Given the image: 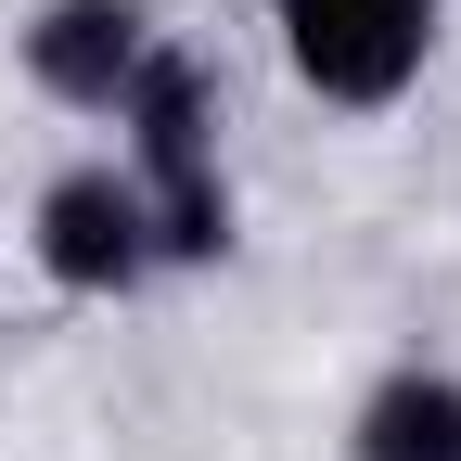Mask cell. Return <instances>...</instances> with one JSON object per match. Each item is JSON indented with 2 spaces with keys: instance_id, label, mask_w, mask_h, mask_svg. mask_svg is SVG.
<instances>
[{
  "instance_id": "cell-1",
  "label": "cell",
  "mask_w": 461,
  "mask_h": 461,
  "mask_svg": "<svg viewBox=\"0 0 461 461\" xmlns=\"http://www.w3.org/2000/svg\"><path fill=\"white\" fill-rule=\"evenodd\" d=\"M115 129V167L141 180L154 205V269H218L244 244V193H230V103L205 77V51L154 39V65L129 77V103L103 115Z\"/></svg>"
},
{
  "instance_id": "cell-2",
  "label": "cell",
  "mask_w": 461,
  "mask_h": 461,
  "mask_svg": "<svg viewBox=\"0 0 461 461\" xmlns=\"http://www.w3.org/2000/svg\"><path fill=\"white\" fill-rule=\"evenodd\" d=\"M436 39H448V0H269L282 77H295L308 103H333V115L411 103L423 65H436Z\"/></svg>"
},
{
  "instance_id": "cell-3",
  "label": "cell",
  "mask_w": 461,
  "mask_h": 461,
  "mask_svg": "<svg viewBox=\"0 0 461 461\" xmlns=\"http://www.w3.org/2000/svg\"><path fill=\"white\" fill-rule=\"evenodd\" d=\"M26 269L77 308H129L154 282V205L115 154H65L51 180L26 193Z\"/></svg>"
},
{
  "instance_id": "cell-4",
  "label": "cell",
  "mask_w": 461,
  "mask_h": 461,
  "mask_svg": "<svg viewBox=\"0 0 461 461\" xmlns=\"http://www.w3.org/2000/svg\"><path fill=\"white\" fill-rule=\"evenodd\" d=\"M154 0H26V26H14V65L39 103H65V115H115L129 103V77L154 65Z\"/></svg>"
},
{
  "instance_id": "cell-5",
  "label": "cell",
  "mask_w": 461,
  "mask_h": 461,
  "mask_svg": "<svg viewBox=\"0 0 461 461\" xmlns=\"http://www.w3.org/2000/svg\"><path fill=\"white\" fill-rule=\"evenodd\" d=\"M346 461H461V359H384L346 411Z\"/></svg>"
}]
</instances>
